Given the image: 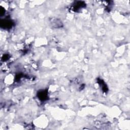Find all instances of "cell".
<instances>
[{
  "instance_id": "1",
  "label": "cell",
  "mask_w": 130,
  "mask_h": 130,
  "mask_svg": "<svg viewBox=\"0 0 130 130\" xmlns=\"http://www.w3.org/2000/svg\"><path fill=\"white\" fill-rule=\"evenodd\" d=\"M1 25L2 27H3L4 28H10L12 27V22L10 20H5L4 21H2L1 23Z\"/></svg>"
},
{
  "instance_id": "2",
  "label": "cell",
  "mask_w": 130,
  "mask_h": 130,
  "mask_svg": "<svg viewBox=\"0 0 130 130\" xmlns=\"http://www.w3.org/2000/svg\"><path fill=\"white\" fill-rule=\"evenodd\" d=\"M38 96L41 100H46L47 99V93L45 91L40 92L38 94Z\"/></svg>"
},
{
  "instance_id": "3",
  "label": "cell",
  "mask_w": 130,
  "mask_h": 130,
  "mask_svg": "<svg viewBox=\"0 0 130 130\" xmlns=\"http://www.w3.org/2000/svg\"><path fill=\"white\" fill-rule=\"evenodd\" d=\"M84 3H83V2H77L75 4V5H74V9H76L77 10H78L79 9H80L81 7H82L84 6Z\"/></svg>"
}]
</instances>
